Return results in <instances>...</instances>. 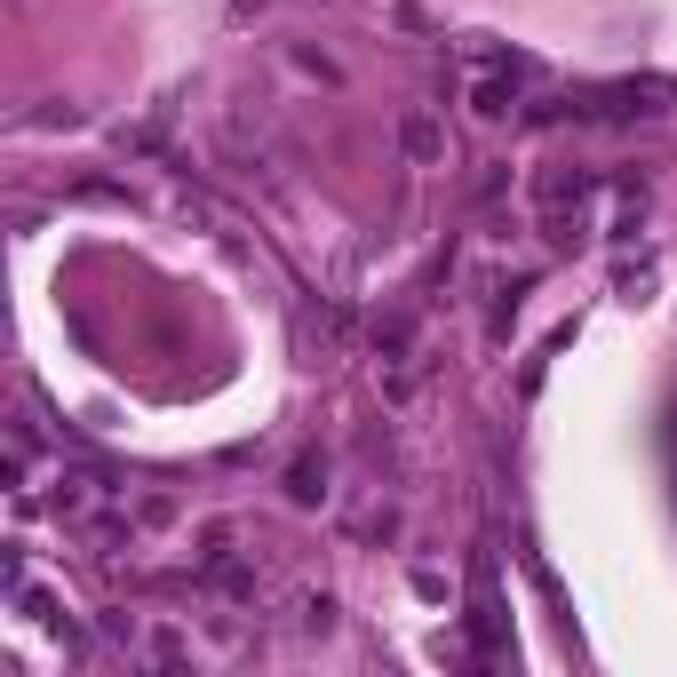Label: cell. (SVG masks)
<instances>
[{
  "instance_id": "6",
  "label": "cell",
  "mask_w": 677,
  "mask_h": 677,
  "mask_svg": "<svg viewBox=\"0 0 677 677\" xmlns=\"http://www.w3.org/2000/svg\"><path fill=\"white\" fill-rule=\"evenodd\" d=\"M184 654H192V645H184V638H175V630H160V638H152V662H160V669H175V662H184Z\"/></svg>"
},
{
  "instance_id": "1",
  "label": "cell",
  "mask_w": 677,
  "mask_h": 677,
  "mask_svg": "<svg viewBox=\"0 0 677 677\" xmlns=\"http://www.w3.org/2000/svg\"><path fill=\"white\" fill-rule=\"evenodd\" d=\"M328 479H335V463L319 455V446H304V455L287 463V503H295V510H319V503H328V494H335Z\"/></svg>"
},
{
  "instance_id": "5",
  "label": "cell",
  "mask_w": 677,
  "mask_h": 677,
  "mask_svg": "<svg viewBox=\"0 0 677 677\" xmlns=\"http://www.w3.org/2000/svg\"><path fill=\"white\" fill-rule=\"evenodd\" d=\"M304 630H311V638H328V630H335V598H328V590L304 598Z\"/></svg>"
},
{
  "instance_id": "4",
  "label": "cell",
  "mask_w": 677,
  "mask_h": 677,
  "mask_svg": "<svg viewBox=\"0 0 677 677\" xmlns=\"http://www.w3.org/2000/svg\"><path fill=\"white\" fill-rule=\"evenodd\" d=\"M232 558V518H208L199 526V566H223Z\"/></svg>"
},
{
  "instance_id": "3",
  "label": "cell",
  "mask_w": 677,
  "mask_h": 677,
  "mask_svg": "<svg viewBox=\"0 0 677 677\" xmlns=\"http://www.w3.org/2000/svg\"><path fill=\"white\" fill-rule=\"evenodd\" d=\"M518 81H526V72H510V81H479V112H487V120H503V112L518 104Z\"/></svg>"
},
{
  "instance_id": "2",
  "label": "cell",
  "mask_w": 677,
  "mask_h": 677,
  "mask_svg": "<svg viewBox=\"0 0 677 677\" xmlns=\"http://www.w3.org/2000/svg\"><path fill=\"white\" fill-rule=\"evenodd\" d=\"M398 144H407L415 160H439V120H431V112H415L407 128H398Z\"/></svg>"
}]
</instances>
